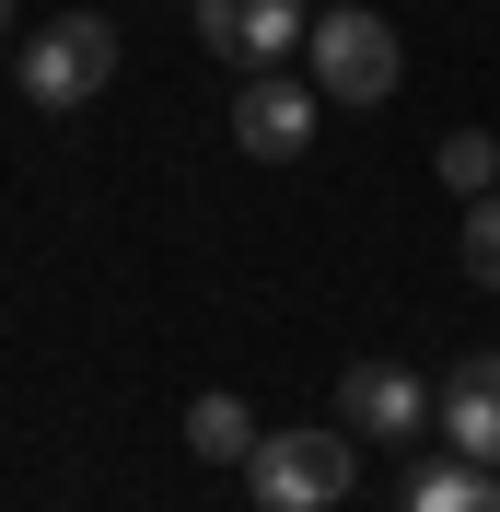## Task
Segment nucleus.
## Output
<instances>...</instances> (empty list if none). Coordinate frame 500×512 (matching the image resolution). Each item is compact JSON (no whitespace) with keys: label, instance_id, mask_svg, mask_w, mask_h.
<instances>
[{"label":"nucleus","instance_id":"nucleus-11","mask_svg":"<svg viewBox=\"0 0 500 512\" xmlns=\"http://www.w3.org/2000/svg\"><path fill=\"white\" fill-rule=\"evenodd\" d=\"M466 280H477V291H500V187L466 210Z\"/></svg>","mask_w":500,"mask_h":512},{"label":"nucleus","instance_id":"nucleus-7","mask_svg":"<svg viewBox=\"0 0 500 512\" xmlns=\"http://www.w3.org/2000/svg\"><path fill=\"white\" fill-rule=\"evenodd\" d=\"M442 431H454V454H477V466H500V350H477L466 373L442 384Z\"/></svg>","mask_w":500,"mask_h":512},{"label":"nucleus","instance_id":"nucleus-1","mask_svg":"<svg viewBox=\"0 0 500 512\" xmlns=\"http://www.w3.org/2000/svg\"><path fill=\"white\" fill-rule=\"evenodd\" d=\"M24 105H47V117H70V105H94L105 82H117V24L105 12H59V24L24 35Z\"/></svg>","mask_w":500,"mask_h":512},{"label":"nucleus","instance_id":"nucleus-6","mask_svg":"<svg viewBox=\"0 0 500 512\" xmlns=\"http://www.w3.org/2000/svg\"><path fill=\"white\" fill-rule=\"evenodd\" d=\"M233 140H245L256 163H291L314 140V82H291V70H256L245 94H233Z\"/></svg>","mask_w":500,"mask_h":512},{"label":"nucleus","instance_id":"nucleus-2","mask_svg":"<svg viewBox=\"0 0 500 512\" xmlns=\"http://www.w3.org/2000/svg\"><path fill=\"white\" fill-rule=\"evenodd\" d=\"M349 443L361 431H256V454H245V489L268 512H338L349 501Z\"/></svg>","mask_w":500,"mask_h":512},{"label":"nucleus","instance_id":"nucleus-5","mask_svg":"<svg viewBox=\"0 0 500 512\" xmlns=\"http://www.w3.org/2000/svg\"><path fill=\"white\" fill-rule=\"evenodd\" d=\"M419 419H442V396L419 373H396V361H349V373H338V431H361V443H407Z\"/></svg>","mask_w":500,"mask_h":512},{"label":"nucleus","instance_id":"nucleus-9","mask_svg":"<svg viewBox=\"0 0 500 512\" xmlns=\"http://www.w3.org/2000/svg\"><path fill=\"white\" fill-rule=\"evenodd\" d=\"M187 454H210V466H245V454H256L245 396H198V408H187Z\"/></svg>","mask_w":500,"mask_h":512},{"label":"nucleus","instance_id":"nucleus-8","mask_svg":"<svg viewBox=\"0 0 500 512\" xmlns=\"http://www.w3.org/2000/svg\"><path fill=\"white\" fill-rule=\"evenodd\" d=\"M407 512H500V466H477V454L419 466V478H407Z\"/></svg>","mask_w":500,"mask_h":512},{"label":"nucleus","instance_id":"nucleus-12","mask_svg":"<svg viewBox=\"0 0 500 512\" xmlns=\"http://www.w3.org/2000/svg\"><path fill=\"white\" fill-rule=\"evenodd\" d=\"M0 35H12V0H0Z\"/></svg>","mask_w":500,"mask_h":512},{"label":"nucleus","instance_id":"nucleus-3","mask_svg":"<svg viewBox=\"0 0 500 512\" xmlns=\"http://www.w3.org/2000/svg\"><path fill=\"white\" fill-rule=\"evenodd\" d=\"M303 59H314V94L326 105H384L396 94V24L384 12H314V35H303Z\"/></svg>","mask_w":500,"mask_h":512},{"label":"nucleus","instance_id":"nucleus-4","mask_svg":"<svg viewBox=\"0 0 500 512\" xmlns=\"http://www.w3.org/2000/svg\"><path fill=\"white\" fill-rule=\"evenodd\" d=\"M198 35H210V59H233V70H280L314 35V0H198Z\"/></svg>","mask_w":500,"mask_h":512},{"label":"nucleus","instance_id":"nucleus-10","mask_svg":"<svg viewBox=\"0 0 500 512\" xmlns=\"http://www.w3.org/2000/svg\"><path fill=\"white\" fill-rule=\"evenodd\" d=\"M442 187H454V198H489L500 187V140H489V128H454V140H442Z\"/></svg>","mask_w":500,"mask_h":512}]
</instances>
